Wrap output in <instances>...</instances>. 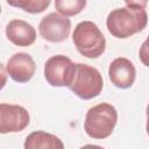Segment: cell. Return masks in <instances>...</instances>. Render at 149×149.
I'll return each mask as SVG.
<instances>
[{"mask_svg":"<svg viewBox=\"0 0 149 149\" xmlns=\"http://www.w3.org/2000/svg\"><path fill=\"white\" fill-rule=\"evenodd\" d=\"M146 1H126L125 7L115 8L107 15L106 27L116 38H128L142 31L148 23Z\"/></svg>","mask_w":149,"mask_h":149,"instance_id":"cell-1","label":"cell"},{"mask_svg":"<svg viewBox=\"0 0 149 149\" xmlns=\"http://www.w3.org/2000/svg\"><path fill=\"white\" fill-rule=\"evenodd\" d=\"M118 122V112L112 104L100 102L91 107L85 115L84 130L95 140H104L108 137Z\"/></svg>","mask_w":149,"mask_h":149,"instance_id":"cell-2","label":"cell"},{"mask_svg":"<svg viewBox=\"0 0 149 149\" xmlns=\"http://www.w3.org/2000/svg\"><path fill=\"white\" fill-rule=\"evenodd\" d=\"M72 42L81 56L92 59L100 57L106 49L104 34L92 21H81L76 26L72 33Z\"/></svg>","mask_w":149,"mask_h":149,"instance_id":"cell-3","label":"cell"},{"mask_svg":"<svg viewBox=\"0 0 149 149\" xmlns=\"http://www.w3.org/2000/svg\"><path fill=\"white\" fill-rule=\"evenodd\" d=\"M104 87V79L98 69L83 64H76V74L70 90L80 99L90 100L98 97Z\"/></svg>","mask_w":149,"mask_h":149,"instance_id":"cell-4","label":"cell"},{"mask_svg":"<svg viewBox=\"0 0 149 149\" xmlns=\"http://www.w3.org/2000/svg\"><path fill=\"white\" fill-rule=\"evenodd\" d=\"M76 74V63L64 55L51 56L44 64V78L54 87H70Z\"/></svg>","mask_w":149,"mask_h":149,"instance_id":"cell-5","label":"cell"},{"mask_svg":"<svg viewBox=\"0 0 149 149\" xmlns=\"http://www.w3.org/2000/svg\"><path fill=\"white\" fill-rule=\"evenodd\" d=\"M71 31V21L59 13H50L42 17L38 24L40 35L51 43L65 41Z\"/></svg>","mask_w":149,"mask_h":149,"instance_id":"cell-6","label":"cell"},{"mask_svg":"<svg viewBox=\"0 0 149 149\" xmlns=\"http://www.w3.org/2000/svg\"><path fill=\"white\" fill-rule=\"evenodd\" d=\"M30 116L28 111L13 104H0V133H19L28 127Z\"/></svg>","mask_w":149,"mask_h":149,"instance_id":"cell-7","label":"cell"},{"mask_svg":"<svg viewBox=\"0 0 149 149\" xmlns=\"http://www.w3.org/2000/svg\"><path fill=\"white\" fill-rule=\"evenodd\" d=\"M6 71L14 81L28 83L35 74L36 64L29 54L16 52L7 61Z\"/></svg>","mask_w":149,"mask_h":149,"instance_id":"cell-8","label":"cell"},{"mask_svg":"<svg viewBox=\"0 0 149 149\" xmlns=\"http://www.w3.org/2000/svg\"><path fill=\"white\" fill-rule=\"evenodd\" d=\"M108 78L119 88H129L135 83L136 70L134 64L126 57H118L109 64Z\"/></svg>","mask_w":149,"mask_h":149,"instance_id":"cell-9","label":"cell"},{"mask_svg":"<svg viewBox=\"0 0 149 149\" xmlns=\"http://www.w3.org/2000/svg\"><path fill=\"white\" fill-rule=\"evenodd\" d=\"M5 33L7 38L17 47H29L36 40L35 28L30 23L19 19L9 21Z\"/></svg>","mask_w":149,"mask_h":149,"instance_id":"cell-10","label":"cell"},{"mask_svg":"<svg viewBox=\"0 0 149 149\" xmlns=\"http://www.w3.org/2000/svg\"><path fill=\"white\" fill-rule=\"evenodd\" d=\"M24 149H64V143L59 137L44 130L31 132L24 140Z\"/></svg>","mask_w":149,"mask_h":149,"instance_id":"cell-11","label":"cell"},{"mask_svg":"<svg viewBox=\"0 0 149 149\" xmlns=\"http://www.w3.org/2000/svg\"><path fill=\"white\" fill-rule=\"evenodd\" d=\"M7 5L21 8L30 14H38L44 12L50 6V0H7Z\"/></svg>","mask_w":149,"mask_h":149,"instance_id":"cell-12","label":"cell"},{"mask_svg":"<svg viewBox=\"0 0 149 149\" xmlns=\"http://www.w3.org/2000/svg\"><path fill=\"white\" fill-rule=\"evenodd\" d=\"M86 6L85 0H56L55 8L63 16H74Z\"/></svg>","mask_w":149,"mask_h":149,"instance_id":"cell-13","label":"cell"},{"mask_svg":"<svg viewBox=\"0 0 149 149\" xmlns=\"http://www.w3.org/2000/svg\"><path fill=\"white\" fill-rule=\"evenodd\" d=\"M139 57H140L141 63L143 65H146L147 68H149V36L142 43L140 51H139Z\"/></svg>","mask_w":149,"mask_h":149,"instance_id":"cell-14","label":"cell"},{"mask_svg":"<svg viewBox=\"0 0 149 149\" xmlns=\"http://www.w3.org/2000/svg\"><path fill=\"white\" fill-rule=\"evenodd\" d=\"M79 149H105L100 146H97V144H85L83 147H80Z\"/></svg>","mask_w":149,"mask_h":149,"instance_id":"cell-15","label":"cell"},{"mask_svg":"<svg viewBox=\"0 0 149 149\" xmlns=\"http://www.w3.org/2000/svg\"><path fill=\"white\" fill-rule=\"evenodd\" d=\"M146 115H147V123H146V130H147V134L149 135V104H148V106H147Z\"/></svg>","mask_w":149,"mask_h":149,"instance_id":"cell-16","label":"cell"}]
</instances>
